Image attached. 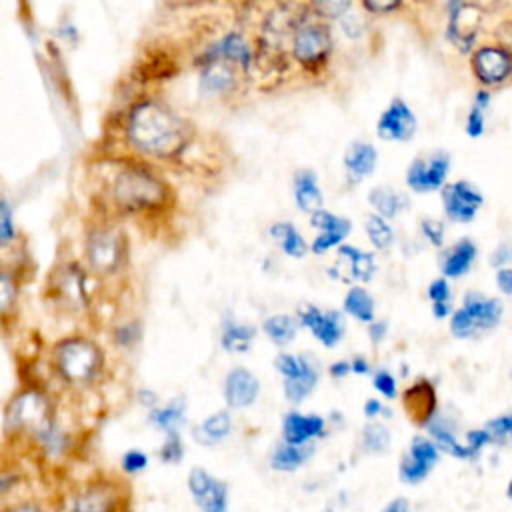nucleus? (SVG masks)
Instances as JSON below:
<instances>
[{
  "mask_svg": "<svg viewBox=\"0 0 512 512\" xmlns=\"http://www.w3.org/2000/svg\"><path fill=\"white\" fill-rule=\"evenodd\" d=\"M372 384H374L376 392L380 396H384L386 400H394L398 396V382H396V378L388 370H378L374 374Z\"/></svg>",
  "mask_w": 512,
  "mask_h": 512,
  "instance_id": "3c124183",
  "label": "nucleus"
},
{
  "mask_svg": "<svg viewBox=\"0 0 512 512\" xmlns=\"http://www.w3.org/2000/svg\"><path fill=\"white\" fill-rule=\"evenodd\" d=\"M478 258H480L478 242L472 236H460L440 250V256H438L440 276L448 278L450 282L462 280L474 270Z\"/></svg>",
  "mask_w": 512,
  "mask_h": 512,
  "instance_id": "2eb2a0df",
  "label": "nucleus"
},
{
  "mask_svg": "<svg viewBox=\"0 0 512 512\" xmlns=\"http://www.w3.org/2000/svg\"><path fill=\"white\" fill-rule=\"evenodd\" d=\"M364 8H368L372 12H392V10L400 8V2H372V0H366Z\"/></svg>",
  "mask_w": 512,
  "mask_h": 512,
  "instance_id": "680f3d73",
  "label": "nucleus"
},
{
  "mask_svg": "<svg viewBox=\"0 0 512 512\" xmlns=\"http://www.w3.org/2000/svg\"><path fill=\"white\" fill-rule=\"evenodd\" d=\"M370 204L376 208V214L382 218H394L410 206V198L406 192H400L392 186H376L370 196Z\"/></svg>",
  "mask_w": 512,
  "mask_h": 512,
  "instance_id": "2f4dec72",
  "label": "nucleus"
},
{
  "mask_svg": "<svg viewBox=\"0 0 512 512\" xmlns=\"http://www.w3.org/2000/svg\"><path fill=\"white\" fill-rule=\"evenodd\" d=\"M510 388H512V372H510Z\"/></svg>",
  "mask_w": 512,
  "mask_h": 512,
  "instance_id": "774afa93",
  "label": "nucleus"
},
{
  "mask_svg": "<svg viewBox=\"0 0 512 512\" xmlns=\"http://www.w3.org/2000/svg\"><path fill=\"white\" fill-rule=\"evenodd\" d=\"M316 452V446H296L284 440L276 442L268 454V468L278 474H294L304 468Z\"/></svg>",
  "mask_w": 512,
  "mask_h": 512,
  "instance_id": "5701e85b",
  "label": "nucleus"
},
{
  "mask_svg": "<svg viewBox=\"0 0 512 512\" xmlns=\"http://www.w3.org/2000/svg\"><path fill=\"white\" fill-rule=\"evenodd\" d=\"M126 496L120 484L96 478L78 486L66 496L62 512H124Z\"/></svg>",
  "mask_w": 512,
  "mask_h": 512,
  "instance_id": "0eeeda50",
  "label": "nucleus"
},
{
  "mask_svg": "<svg viewBox=\"0 0 512 512\" xmlns=\"http://www.w3.org/2000/svg\"><path fill=\"white\" fill-rule=\"evenodd\" d=\"M52 420L50 404L48 400L36 392L28 390L18 394L6 408L4 418V430L10 432H28L30 436L36 434L42 426H46Z\"/></svg>",
  "mask_w": 512,
  "mask_h": 512,
  "instance_id": "9b49d317",
  "label": "nucleus"
},
{
  "mask_svg": "<svg viewBox=\"0 0 512 512\" xmlns=\"http://www.w3.org/2000/svg\"><path fill=\"white\" fill-rule=\"evenodd\" d=\"M440 204L446 222L468 226L484 210L486 194L476 182L468 178H456L440 190Z\"/></svg>",
  "mask_w": 512,
  "mask_h": 512,
  "instance_id": "423d86ee",
  "label": "nucleus"
},
{
  "mask_svg": "<svg viewBox=\"0 0 512 512\" xmlns=\"http://www.w3.org/2000/svg\"><path fill=\"white\" fill-rule=\"evenodd\" d=\"M60 294L70 302V304H84V274L80 268L70 266L62 272L60 282H58Z\"/></svg>",
  "mask_w": 512,
  "mask_h": 512,
  "instance_id": "37998d69",
  "label": "nucleus"
},
{
  "mask_svg": "<svg viewBox=\"0 0 512 512\" xmlns=\"http://www.w3.org/2000/svg\"><path fill=\"white\" fill-rule=\"evenodd\" d=\"M506 316V302L498 294L468 290L448 320V330L456 340H478L496 332Z\"/></svg>",
  "mask_w": 512,
  "mask_h": 512,
  "instance_id": "f03ea898",
  "label": "nucleus"
},
{
  "mask_svg": "<svg viewBox=\"0 0 512 512\" xmlns=\"http://www.w3.org/2000/svg\"><path fill=\"white\" fill-rule=\"evenodd\" d=\"M426 296L430 300V310L432 316L436 320H450V316L454 314L456 306H454V290H452V282L444 276H436L428 288H426Z\"/></svg>",
  "mask_w": 512,
  "mask_h": 512,
  "instance_id": "7c9ffc66",
  "label": "nucleus"
},
{
  "mask_svg": "<svg viewBox=\"0 0 512 512\" xmlns=\"http://www.w3.org/2000/svg\"><path fill=\"white\" fill-rule=\"evenodd\" d=\"M0 298H2V310H4V312H6V310L12 306V302L16 300V284H14V280H12V276H10L8 270H4V272H2V278H0Z\"/></svg>",
  "mask_w": 512,
  "mask_h": 512,
  "instance_id": "864d4df0",
  "label": "nucleus"
},
{
  "mask_svg": "<svg viewBox=\"0 0 512 512\" xmlns=\"http://www.w3.org/2000/svg\"><path fill=\"white\" fill-rule=\"evenodd\" d=\"M150 466V454L140 448H130L120 456V472L124 476H140Z\"/></svg>",
  "mask_w": 512,
  "mask_h": 512,
  "instance_id": "49530a36",
  "label": "nucleus"
},
{
  "mask_svg": "<svg viewBox=\"0 0 512 512\" xmlns=\"http://www.w3.org/2000/svg\"><path fill=\"white\" fill-rule=\"evenodd\" d=\"M386 330H388V324L384 320H376L370 324V336L374 342H380L384 336H386Z\"/></svg>",
  "mask_w": 512,
  "mask_h": 512,
  "instance_id": "e2e57ef3",
  "label": "nucleus"
},
{
  "mask_svg": "<svg viewBox=\"0 0 512 512\" xmlns=\"http://www.w3.org/2000/svg\"><path fill=\"white\" fill-rule=\"evenodd\" d=\"M86 256L90 266L100 274H110L122 260L120 238L112 230H96L88 238Z\"/></svg>",
  "mask_w": 512,
  "mask_h": 512,
  "instance_id": "a211bd4d",
  "label": "nucleus"
},
{
  "mask_svg": "<svg viewBox=\"0 0 512 512\" xmlns=\"http://www.w3.org/2000/svg\"><path fill=\"white\" fill-rule=\"evenodd\" d=\"M232 84H234V72L230 64H226V60L208 58V62H204V70L200 78V86L204 92H210V94L226 92Z\"/></svg>",
  "mask_w": 512,
  "mask_h": 512,
  "instance_id": "473e14b6",
  "label": "nucleus"
},
{
  "mask_svg": "<svg viewBox=\"0 0 512 512\" xmlns=\"http://www.w3.org/2000/svg\"><path fill=\"white\" fill-rule=\"evenodd\" d=\"M310 222H312L314 228H320V230H322V232L314 238V242H312V252H314V254H322V252H326L328 248L340 244V242L348 236V232H350V228H352V224H350L346 218L336 216V214H332V212H328V210H324V208L318 210V212H314V214L310 216Z\"/></svg>",
  "mask_w": 512,
  "mask_h": 512,
  "instance_id": "4be33fe9",
  "label": "nucleus"
},
{
  "mask_svg": "<svg viewBox=\"0 0 512 512\" xmlns=\"http://www.w3.org/2000/svg\"><path fill=\"white\" fill-rule=\"evenodd\" d=\"M148 422L164 436L180 434L186 422V404L182 398H174L164 406H156L148 412Z\"/></svg>",
  "mask_w": 512,
  "mask_h": 512,
  "instance_id": "bb28decb",
  "label": "nucleus"
},
{
  "mask_svg": "<svg viewBox=\"0 0 512 512\" xmlns=\"http://www.w3.org/2000/svg\"><path fill=\"white\" fill-rule=\"evenodd\" d=\"M338 256L348 262L350 276H354L358 280H370L374 276L376 262H374V256L370 252H362L356 246L342 244L338 248Z\"/></svg>",
  "mask_w": 512,
  "mask_h": 512,
  "instance_id": "f704fd0d",
  "label": "nucleus"
},
{
  "mask_svg": "<svg viewBox=\"0 0 512 512\" xmlns=\"http://www.w3.org/2000/svg\"><path fill=\"white\" fill-rule=\"evenodd\" d=\"M186 490L198 512H230V488L210 470L192 466L186 474Z\"/></svg>",
  "mask_w": 512,
  "mask_h": 512,
  "instance_id": "f8f14e48",
  "label": "nucleus"
},
{
  "mask_svg": "<svg viewBox=\"0 0 512 512\" xmlns=\"http://www.w3.org/2000/svg\"><path fill=\"white\" fill-rule=\"evenodd\" d=\"M14 236V226H12V212L6 200L0 204V240L2 244H8Z\"/></svg>",
  "mask_w": 512,
  "mask_h": 512,
  "instance_id": "6e6d98bb",
  "label": "nucleus"
},
{
  "mask_svg": "<svg viewBox=\"0 0 512 512\" xmlns=\"http://www.w3.org/2000/svg\"><path fill=\"white\" fill-rule=\"evenodd\" d=\"M300 322L312 330V334L324 344V346H336L344 332V322L340 312H322L316 306H306L300 310Z\"/></svg>",
  "mask_w": 512,
  "mask_h": 512,
  "instance_id": "412c9836",
  "label": "nucleus"
},
{
  "mask_svg": "<svg viewBox=\"0 0 512 512\" xmlns=\"http://www.w3.org/2000/svg\"><path fill=\"white\" fill-rule=\"evenodd\" d=\"M32 440L36 442L38 450L50 458V460H58L64 458V454L70 448V438L64 432V428L52 418L46 426H42L36 434H32Z\"/></svg>",
  "mask_w": 512,
  "mask_h": 512,
  "instance_id": "cd10ccee",
  "label": "nucleus"
},
{
  "mask_svg": "<svg viewBox=\"0 0 512 512\" xmlns=\"http://www.w3.org/2000/svg\"><path fill=\"white\" fill-rule=\"evenodd\" d=\"M488 262L492 270L512 268V240H500L488 254Z\"/></svg>",
  "mask_w": 512,
  "mask_h": 512,
  "instance_id": "8fccbe9b",
  "label": "nucleus"
},
{
  "mask_svg": "<svg viewBox=\"0 0 512 512\" xmlns=\"http://www.w3.org/2000/svg\"><path fill=\"white\" fill-rule=\"evenodd\" d=\"M484 428L490 432V436L494 440V448L512 446V408L490 416L484 422Z\"/></svg>",
  "mask_w": 512,
  "mask_h": 512,
  "instance_id": "79ce46f5",
  "label": "nucleus"
},
{
  "mask_svg": "<svg viewBox=\"0 0 512 512\" xmlns=\"http://www.w3.org/2000/svg\"><path fill=\"white\" fill-rule=\"evenodd\" d=\"M452 154L448 150H430L416 156L406 168V186L416 194L440 192L450 182Z\"/></svg>",
  "mask_w": 512,
  "mask_h": 512,
  "instance_id": "9d476101",
  "label": "nucleus"
},
{
  "mask_svg": "<svg viewBox=\"0 0 512 512\" xmlns=\"http://www.w3.org/2000/svg\"><path fill=\"white\" fill-rule=\"evenodd\" d=\"M0 512H48V510L36 500H14V502L2 504Z\"/></svg>",
  "mask_w": 512,
  "mask_h": 512,
  "instance_id": "4d7b16f0",
  "label": "nucleus"
},
{
  "mask_svg": "<svg viewBox=\"0 0 512 512\" xmlns=\"http://www.w3.org/2000/svg\"><path fill=\"white\" fill-rule=\"evenodd\" d=\"M366 232H368L372 244L380 250H386L394 244V230L386 222V218H382L380 214H368L366 216Z\"/></svg>",
  "mask_w": 512,
  "mask_h": 512,
  "instance_id": "c03bdc74",
  "label": "nucleus"
},
{
  "mask_svg": "<svg viewBox=\"0 0 512 512\" xmlns=\"http://www.w3.org/2000/svg\"><path fill=\"white\" fill-rule=\"evenodd\" d=\"M296 320L288 314H274L264 320V332L266 336L276 344H288L296 336Z\"/></svg>",
  "mask_w": 512,
  "mask_h": 512,
  "instance_id": "ea45409f",
  "label": "nucleus"
},
{
  "mask_svg": "<svg viewBox=\"0 0 512 512\" xmlns=\"http://www.w3.org/2000/svg\"><path fill=\"white\" fill-rule=\"evenodd\" d=\"M494 286L502 300L512 302V268H502L494 272Z\"/></svg>",
  "mask_w": 512,
  "mask_h": 512,
  "instance_id": "603ef678",
  "label": "nucleus"
},
{
  "mask_svg": "<svg viewBox=\"0 0 512 512\" xmlns=\"http://www.w3.org/2000/svg\"><path fill=\"white\" fill-rule=\"evenodd\" d=\"M294 198L302 212L310 216L322 210V190L318 186L316 174L312 170H298L294 176Z\"/></svg>",
  "mask_w": 512,
  "mask_h": 512,
  "instance_id": "c85d7f7f",
  "label": "nucleus"
},
{
  "mask_svg": "<svg viewBox=\"0 0 512 512\" xmlns=\"http://www.w3.org/2000/svg\"><path fill=\"white\" fill-rule=\"evenodd\" d=\"M424 434L430 436L436 446L440 448V452L452 460H458V462H466V464H472L470 462V454H468V448L464 444V430L460 428L458 420L444 412L442 408L422 426Z\"/></svg>",
  "mask_w": 512,
  "mask_h": 512,
  "instance_id": "4468645a",
  "label": "nucleus"
},
{
  "mask_svg": "<svg viewBox=\"0 0 512 512\" xmlns=\"http://www.w3.org/2000/svg\"><path fill=\"white\" fill-rule=\"evenodd\" d=\"M362 412H364V416L372 422L374 418H378V416H384V418H390L392 416V410L388 408V406H384L380 400H376V398H368L366 402H364V408H362Z\"/></svg>",
  "mask_w": 512,
  "mask_h": 512,
  "instance_id": "13d9d810",
  "label": "nucleus"
},
{
  "mask_svg": "<svg viewBox=\"0 0 512 512\" xmlns=\"http://www.w3.org/2000/svg\"><path fill=\"white\" fill-rule=\"evenodd\" d=\"M270 236L288 256L300 258L306 254V242L290 222H276L274 226H270Z\"/></svg>",
  "mask_w": 512,
  "mask_h": 512,
  "instance_id": "e433bc0d",
  "label": "nucleus"
},
{
  "mask_svg": "<svg viewBox=\"0 0 512 512\" xmlns=\"http://www.w3.org/2000/svg\"><path fill=\"white\" fill-rule=\"evenodd\" d=\"M420 232H422V238L430 246H434L438 250H442L446 246V220L432 218V216L422 218L420 220Z\"/></svg>",
  "mask_w": 512,
  "mask_h": 512,
  "instance_id": "de8ad7c7",
  "label": "nucleus"
},
{
  "mask_svg": "<svg viewBox=\"0 0 512 512\" xmlns=\"http://www.w3.org/2000/svg\"><path fill=\"white\" fill-rule=\"evenodd\" d=\"M206 56L222 58L226 62H236L244 70H248L252 64V50L238 32H228L226 36H222L220 42H216L212 48H208Z\"/></svg>",
  "mask_w": 512,
  "mask_h": 512,
  "instance_id": "a878e982",
  "label": "nucleus"
},
{
  "mask_svg": "<svg viewBox=\"0 0 512 512\" xmlns=\"http://www.w3.org/2000/svg\"><path fill=\"white\" fill-rule=\"evenodd\" d=\"M360 446L366 454H372V456L386 454L392 446L390 428L384 422H376V420L364 424L360 432Z\"/></svg>",
  "mask_w": 512,
  "mask_h": 512,
  "instance_id": "72a5a7b5",
  "label": "nucleus"
},
{
  "mask_svg": "<svg viewBox=\"0 0 512 512\" xmlns=\"http://www.w3.org/2000/svg\"><path fill=\"white\" fill-rule=\"evenodd\" d=\"M376 160H378V152L368 142H354L348 146L344 154V166L350 178L354 180H362L364 176H368L374 170Z\"/></svg>",
  "mask_w": 512,
  "mask_h": 512,
  "instance_id": "c756f323",
  "label": "nucleus"
},
{
  "mask_svg": "<svg viewBox=\"0 0 512 512\" xmlns=\"http://www.w3.org/2000/svg\"><path fill=\"white\" fill-rule=\"evenodd\" d=\"M490 18V10L480 2H464L454 0L446 4V40L452 48L462 54L470 56L474 48L484 42L486 22Z\"/></svg>",
  "mask_w": 512,
  "mask_h": 512,
  "instance_id": "7ed1b4c3",
  "label": "nucleus"
},
{
  "mask_svg": "<svg viewBox=\"0 0 512 512\" xmlns=\"http://www.w3.org/2000/svg\"><path fill=\"white\" fill-rule=\"evenodd\" d=\"M378 512H416V510L408 496H394Z\"/></svg>",
  "mask_w": 512,
  "mask_h": 512,
  "instance_id": "052dcab7",
  "label": "nucleus"
},
{
  "mask_svg": "<svg viewBox=\"0 0 512 512\" xmlns=\"http://www.w3.org/2000/svg\"><path fill=\"white\" fill-rule=\"evenodd\" d=\"M112 196L116 204L130 212L156 208L164 200V186L150 172L132 166L122 170L112 182Z\"/></svg>",
  "mask_w": 512,
  "mask_h": 512,
  "instance_id": "39448f33",
  "label": "nucleus"
},
{
  "mask_svg": "<svg viewBox=\"0 0 512 512\" xmlns=\"http://www.w3.org/2000/svg\"><path fill=\"white\" fill-rule=\"evenodd\" d=\"M344 310L348 314H352L354 318H358L360 322H366V324L374 322V300L360 286H354V288H350L346 292V296H344Z\"/></svg>",
  "mask_w": 512,
  "mask_h": 512,
  "instance_id": "58836bf2",
  "label": "nucleus"
},
{
  "mask_svg": "<svg viewBox=\"0 0 512 512\" xmlns=\"http://www.w3.org/2000/svg\"><path fill=\"white\" fill-rule=\"evenodd\" d=\"M418 130V118L410 104L402 98H394L386 110L380 114L376 132L382 140H394V142H406L410 140Z\"/></svg>",
  "mask_w": 512,
  "mask_h": 512,
  "instance_id": "dca6fc26",
  "label": "nucleus"
},
{
  "mask_svg": "<svg viewBox=\"0 0 512 512\" xmlns=\"http://www.w3.org/2000/svg\"><path fill=\"white\" fill-rule=\"evenodd\" d=\"M316 382H318V372H316V366L312 364V360L308 358L306 368H304V372L298 378L284 380V396H286V400L292 402V404H300L314 390Z\"/></svg>",
  "mask_w": 512,
  "mask_h": 512,
  "instance_id": "c9c22d12",
  "label": "nucleus"
},
{
  "mask_svg": "<svg viewBox=\"0 0 512 512\" xmlns=\"http://www.w3.org/2000/svg\"><path fill=\"white\" fill-rule=\"evenodd\" d=\"M260 394L258 378L246 368H232L224 378V400L232 410L250 408Z\"/></svg>",
  "mask_w": 512,
  "mask_h": 512,
  "instance_id": "aec40b11",
  "label": "nucleus"
},
{
  "mask_svg": "<svg viewBox=\"0 0 512 512\" xmlns=\"http://www.w3.org/2000/svg\"><path fill=\"white\" fill-rule=\"evenodd\" d=\"M404 408L408 416L422 428L438 410V394L436 386L428 378H418L414 384H410L404 394Z\"/></svg>",
  "mask_w": 512,
  "mask_h": 512,
  "instance_id": "6ab92c4d",
  "label": "nucleus"
},
{
  "mask_svg": "<svg viewBox=\"0 0 512 512\" xmlns=\"http://www.w3.org/2000/svg\"><path fill=\"white\" fill-rule=\"evenodd\" d=\"M492 106H494V92L486 88H476L464 116V134L470 140H480L488 132V116Z\"/></svg>",
  "mask_w": 512,
  "mask_h": 512,
  "instance_id": "b1692460",
  "label": "nucleus"
},
{
  "mask_svg": "<svg viewBox=\"0 0 512 512\" xmlns=\"http://www.w3.org/2000/svg\"><path fill=\"white\" fill-rule=\"evenodd\" d=\"M20 486V472H12V470H4L0 476V500L2 504L8 502L10 494L14 490H18Z\"/></svg>",
  "mask_w": 512,
  "mask_h": 512,
  "instance_id": "5fc2aeb1",
  "label": "nucleus"
},
{
  "mask_svg": "<svg viewBox=\"0 0 512 512\" xmlns=\"http://www.w3.org/2000/svg\"><path fill=\"white\" fill-rule=\"evenodd\" d=\"M350 8H352L350 2H318L316 4V10L328 18H340Z\"/></svg>",
  "mask_w": 512,
  "mask_h": 512,
  "instance_id": "bf43d9fd",
  "label": "nucleus"
},
{
  "mask_svg": "<svg viewBox=\"0 0 512 512\" xmlns=\"http://www.w3.org/2000/svg\"><path fill=\"white\" fill-rule=\"evenodd\" d=\"M126 134L136 150L156 158H174L186 146L188 126L166 104L142 100L130 110Z\"/></svg>",
  "mask_w": 512,
  "mask_h": 512,
  "instance_id": "f257e3e1",
  "label": "nucleus"
},
{
  "mask_svg": "<svg viewBox=\"0 0 512 512\" xmlns=\"http://www.w3.org/2000/svg\"><path fill=\"white\" fill-rule=\"evenodd\" d=\"M254 336H256V330L248 324H238L230 318L222 322V346L230 352L248 350Z\"/></svg>",
  "mask_w": 512,
  "mask_h": 512,
  "instance_id": "4c0bfd02",
  "label": "nucleus"
},
{
  "mask_svg": "<svg viewBox=\"0 0 512 512\" xmlns=\"http://www.w3.org/2000/svg\"><path fill=\"white\" fill-rule=\"evenodd\" d=\"M504 496H506V500H508V502H512V472H510V476L506 478V484H504Z\"/></svg>",
  "mask_w": 512,
  "mask_h": 512,
  "instance_id": "338daca9",
  "label": "nucleus"
},
{
  "mask_svg": "<svg viewBox=\"0 0 512 512\" xmlns=\"http://www.w3.org/2000/svg\"><path fill=\"white\" fill-rule=\"evenodd\" d=\"M348 372H352V364H350V362H334V364L330 366V374H332L334 378H342V376H346Z\"/></svg>",
  "mask_w": 512,
  "mask_h": 512,
  "instance_id": "0e129e2a",
  "label": "nucleus"
},
{
  "mask_svg": "<svg viewBox=\"0 0 512 512\" xmlns=\"http://www.w3.org/2000/svg\"><path fill=\"white\" fill-rule=\"evenodd\" d=\"M464 444L468 448L472 464L480 462L486 456V452L494 450V440H492L490 432L484 428V424L474 426V428H466L464 430Z\"/></svg>",
  "mask_w": 512,
  "mask_h": 512,
  "instance_id": "a19ab883",
  "label": "nucleus"
},
{
  "mask_svg": "<svg viewBox=\"0 0 512 512\" xmlns=\"http://www.w3.org/2000/svg\"><path fill=\"white\" fill-rule=\"evenodd\" d=\"M350 364H352V372H356V374H366V372H370V364H368L362 356H356Z\"/></svg>",
  "mask_w": 512,
  "mask_h": 512,
  "instance_id": "69168bd1",
  "label": "nucleus"
},
{
  "mask_svg": "<svg viewBox=\"0 0 512 512\" xmlns=\"http://www.w3.org/2000/svg\"><path fill=\"white\" fill-rule=\"evenodd\" d=\"M442 452L436 442L424 432L414 434L398 460V480L406 486L424 484L442 462Z\"/></svg>",
  "mask_w": 512,
  "mask_h": 512,
  "instance_id": "1a4fd4ad",
  "label": "nucleus"
},
{
  "mask_svg": "<svg viewBox=\"0 0 512 512\" xmlns=\"http://www.w3.org/2000/svg\"><path fill=\"white\" fill-rule=\"evenodd\" d=\"M184 454H186V448H184V442H182V436L180 434H168L164 436L160 448H158V460L162 464H168V466H176L184 460Z\"/></svg>",
  "mask_w": 512,
  "mask_h": 512,
  "instance_id": "a18cd8bd",
  "label": "nucleus"
},
{
  "mask_svg": "<svg viewBox=\"0 0 512 512\" xmlns=\"http://www.w3.org/2000/svg\"><path fill=\"white\" fill-rule=\"evenodd\" d=\"M468 70L476 88L496 92L512 84V52L488 36L468 56Z\"/></svg>",
  "mask_w": 512,
  "mask_h": 512,
  "instance_id": "20e7f679",
  "label": "nucleus"
},
{
  "mask_svg": "<svg viewBox=\"0 0 512 512\" xmlns=\"http://www.w3.org/2000/svg\"><path fill=\"white\" fill-rule=\"evenodd\" d=\"M328 432V422L320 414H304L290 410L282 416L280 434L284 442L296 446H312L316 440L324 438Z\"/></svg>",
  "mask_w": 512,
  "mask_h": 512,
  "instance_id": "f3484780",
  "label": "nucleus"
},
{
  "mask_svg": "<svg viewBox=\"0 0 512 512\" xmlns=\"http://www.w3.org/2000/svg\"><path fill=\"white\" fill-rule=\"evenodd\" d=\"M490 38L500 42L502 46H506L512 52V10H508L496 18V22L490 28Z\"/></svg>",
  "mask_w": 512,
  "mask_h": 512,
  "instance_id": "09e8293b",
  "label": "nucleus"
},
{
  "mask_svg": "<svg viewBox=\"0 0 512 512\" xmlns=\"http://www.w3.org/2000/svg\"><path fill=\"white\" fill-rule=\"evenodd\" d=\"M330 30L322 22L300 20L292 34V54L300 64H320L330 52Z\"/></svg>",
  "mask_w": 512,
  "mask_h": 512,
  "instance_id": "ddd939ff",
  "label": "nucleus"
},
{
  "mask_svg": "<svg viewBox=\"0 0 512 512\" xmlns=\"http://www.w3.org/2000/svg\"><path fill=\"white\" fill-rule=\"evenodd\" d=\"M232 426V414L228 410H216L192 428V438L196 444L212 448L222 444L232 434Z\"/></svg>",
  "mask_w": 512,
  "mask_h": 512,
  "instance_id": "393cba45",
  "label": "nucleus"
},
{
  "mask_svg": "<svg viewBox=\"0 0 512 512\" xmlns=\"http://www.w3.org/2000/svg\"><path fill=\"white\" fill-rule=\"evenodd\" d=\"M56 364L64 380L86 384L100 368V350L86 338H68L56 348Z\"/></svg>",
  "mask_w": 512,
  "mask_h": 512,
  "instance_id": "6e6552de",
  "label": "nucleus"
}]
</instances>
